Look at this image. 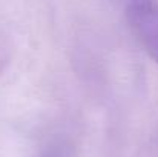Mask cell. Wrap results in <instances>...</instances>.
Listing matches in <instances>:
<instances>
[{
  "mask_svg": "<svg viewBox=\"0 0 158 157\" xmlns=\"http://www.w3.org/2000/svg\"><path fill=\"white\" fill-rule=\"evenodd\" d=\"M124 11L141 48L158 63V0H124Z\"/></svg>",
  "mask_w": 158,
  "mask_h": 157,
  "instance_id": "obj_1",
  "label": "cell"
}]
</instances>
